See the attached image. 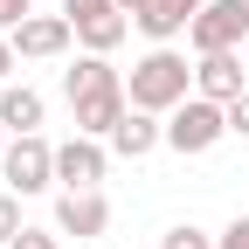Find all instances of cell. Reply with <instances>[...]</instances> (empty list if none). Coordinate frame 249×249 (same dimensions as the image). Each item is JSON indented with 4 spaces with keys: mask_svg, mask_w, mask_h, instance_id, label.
<instances>
[{
    "mask_svg": "<svg viewBox=\"0 0 249 249\" xmlns=\"http://www.w3.org/2000/svg\"><path fill=\"white\" fill-rule=\"evenodd\" d=\"M124 97H132V111L166 118L173 104H187V97H194V62H187L173 42H152V49L132 62V76H124Z\"/></svg>",
    "mask_w": 249,
    "mask_h": 249,
    "instance_id": "cell-1",
    "label": "cell"
},
{
    "mask_svg": "<svg viewBox=\"0 0 249 249\" xmlns=\"http://www.w3.org/2000/svg\"><path fill=\"white\" fill-rule=\"evenodd\" d=\"M229 139V104H214V97H187V104H173L166 111V145L180 152V160H194V152H214Z\"/></svg>",
    "mask_w": 249,
    "mask_h": 249,
    "instance_id": "cell-2",
    "label": "cell"
},
{
    "mask_svg": "<svg viewBox=\"0 0 249 249\" xmlns=\"http://www.w3.org/2000/svg\"><path fill=\"white\" fill-rule=\"evenodd\" d=\"M0 180H7V194H42V187H55V145H49L42 132L7 139V152H0Z\"/></svg>",
    "mask_w": 249,
    "mask_h": 249,
    "instance_id": "cell-3",
    "label": "cell"
},
{
    "mask_svg": "<svg viewBox=\"0 0 249 249\" xmlns=\"http://www.w3.org/2000/svg\"><path fill=\"white\" fill-rule=\"evenodd\" d=\"M62 14H70L83 55H111L124 35H132V14H124L118 0H62Z\"/></svg>",
    "mask_w": 249,
    "mask_h": 249,
    "instance_id": "cell-4",
    "label": "cell"
},
{
    "mask_svg": "<svg viewBox=\"0 0 249 249\" xmlns=\"http://www.w3.org/2000/svg\"><path fill=\"white\" fill-rule=\"evenodd\" d=\"M104 173H111V145L104 139H62L55 145V187L62 194H83V187H104Z\"/></svg>",
    "mask_w": 249,
    "mask_h": 249,
    "instance_id": "cell-5",
    "label": "cell"
},
{
    "mask_svg": "<svg viewBox=\"0 0 249 249\" xmlns=\"http://www.w3.org/2000/svg\"><path fill=\"white\" fill-rule=\"evenodd\" d=\"M249 35V7L242 0H208V7L187 21V42H194V55H222Z\"/></svg>",
    "mask_w": 249,
    "mask_h": 249,
    "instance_id": "cell-6",
    "label": "cell"
},
{
    "mask_svg": "<svg viewBox=\"0 0 249 249\" xmlns=\"http://www.w3.org/2000/svg\"><path fill=\"white\" fill-rule=\"evenodd\" d=\"M7 42H14V55H28V62H55V55H70L76 28H70V14H28Z\"/></svg>",
    "mask_w": 249,
    "mask_h": 249,
    "instance_id": "cell-7",
    "label": "cell"
},
{
    "mask_svg": "<svg viewBox=\"0 0 249 249\" xmlns=\"http://www.w3.org/2000/svg\"><path fill=\"white\" fill-rule=\"evenodd\" d=\"M55 229H62V235H83V242H90V235H104V229H111V201L97 194V187L62 194V201H55Z\"/></svg>",
    "mask_w": 249,
    "mask_h": 249,
    "instance_id": "cell-8",
    "label": "cell"
},
{
    "mask_svg": "<svg viewBox=\"0 0 249 249\" xmlns=\"http://www.w3.org/2000/svg\"><path fill=\"white\" fill-rule=\"evenodd\" d=\"M194 90H201V97H214V104H235L242 90H249V76H242V55H235V49H222V55H201V62H194Z\"/></svg>",
    "mask_w": 249,
    "mask_h": 249,
    "instance_id": "cell-9",
    "label": "cell"
},
{
    "mask_svg": "<svg viewBox=\"0 0 249 249\" xmlns=\"http://www.w3.org/2000/svg\"><path fill=\"white\" fill-rule=\"evenodd\" d=\"M118 160H145V152H160L166 145V118H152V111H124L118 118V132L104 139Z\"/></svg>",
    "mask_w": 249,
    "mask_h": 249,
    "instance_id": "cell-10",
    "label": "cell"
},
{
    "mask_svg": "<svg viewBox=\"0 0 249 249\" xmlns=\"http://www.w3.org/2000/svg\"><path fill=\"white\" fill-rule=\"evenodd\" d=\"M104 90H124V76L111 70V55H76L70 70H62V97H70V104L104 97Z\"/></svg>",
    "mask_w": 249,
    "mask_h": 249,
    "instance_id": "cell-11",
    "label": "cell"
},
{
    "mask_svg": "<svg viewBox=\"0 0 249 249\" xmlns=\"http://www.w3.org/2000/svg\"><path fill=\"white\" fill-rule=\"evenodd\" d=\"M42 118H49V104H42V90H28V83H0V124L21 139V132H42Z\"/></svg>",
    "mask_w": 249,
    "mask_h": 249,
    "instance_id": "cell-12",
    "label": "cell"
},
{
    "mask_svg": "<svg viewBox=\"0 0 249 249\" xmlns=\"http://www.w3.org/2000/svg\"><path fill=\"white\" fill-rule=\"evenodd\" d=\"M70 111H76V132H83V139H111L118 118L132 111V97H124V90H104V97H83V104H70Z\"/></svg>",
    "mask_w": 249,
    "mask_h": 249,
    "instance_id": "cell-13",
    "label": "cell"
},
{
    "mask_svg": "<svg viewBox=\"0 0 249 249\" xmlns=\"http://www.w3.org/2000/svg\"><path fill=\"white\" fill-rule=\"evenodd\" d=\"M160 249H214V235H208V229H194V222H180V229H166V235H160Z\"/></svg>",
    "mask_w": 249,
    "mask_h": 249,
    "instance_id": "cell-14",
    "label": "cell"
},
{
    "mask_svg": "<svg viewBox=\"0 0 249 249\" xmlns=\"http://www.w3.org/2000/svg\"><path fill=\"white\" fill-rule=\"evenodd\" d=\"M21 229H28V222H21V194H0V249H7Z\"/></svg>",
    "mask_w": 249,
    "mask_h": 249,
    "instance_id": "cell-15",
    "label": "cell"
},
{
    "mask_svg": "<svg viewBox=\"0 0 249 249\" xmlns=\"http://www.w3.org/2000/svg\"><path fill=\"white\" fill-rule=\"evenodd\" d=\"M55 235H62V229H21V235H14L7 249H62Z\"/></svg>",
    "mask_w": 249,
    "mask_h": 249,
    "instance_id": "cell-16",
    "label": "cell"
},
{
    "mask_svg": "<svg viewBox=\"0 0 249 249\" xmlns=\"http://www.w3.org/2000/svg\"><path fill=\"white\" fill-rule=\"evenodd\" d=\"M28 14H35V0H0V35H14Z\"/></svg>",
    "mask_w": 249,
    "mask_h": 249,
    "instance_id": "cell-17",
    "label": "cell"
},
{
    "mask_svg": "<svg viewBox=\"0 0 249 249\" xmlns=\"http://www.w3.org/2000/svg\"><path fill=\"white\" fill-rule=\"evenodd\" d=\"M214 249H249V214H235V222L214 235Z\"/></svg>",
    "mask_w": 249,
    "mask_h": 249,
    "instance_id": "cell-18",
    "label": "cell"
},
{
    "mask_svg": "<svg viewBox=\"0 0 249 249\" xmlns=\"http://www.w3.org/2000/svg\"><path fill=\"white\" fill-rule=\"evenodd\" d=\"M229 132H235V139H249V90L229 104Z\"/></svg>",
    "mask_w": 249,
    "mask_h": 249,
    "instance_id": "cell-19",
    "label": "cell"
},
{
    "mask_svg": "<svg viewBox=\"0 0 249 249\" xmlns=\"http://www.w3.org/2000/svg\"><path fill=\"white\" fill-rule=\"evenodd\" d=\"M118 7H124V14H132V21H145L152 7H160V0H118Z\"/></svg>",
    "mask_w": 249,
    "mask_h": 249,
    "instance_id": "cell-20",
    "label": "cell"
},
{
    "mask_svg": "<svg viewBox=\"0 0 249 249\" xmlns=\"http://www.w3.org/2000/svg\"><path fill=\"white\" fill-rule=\"evenodd\" d=\"M14 62H21V55H14V42L0 35V83H7V70H14Z\"/></svg>",
    "mask_w": 249,
    "mask_h": 249,
    "instance_id": "cell-21",
    "label": "cell"
},
{
    "mask_svg": "<svg viewBox=\"0 0 249 249\" xmlns=\"http://www.w3.org/2000/svg\"><path fill=\"white\" fill-rule=\"evenodd\" d=\"M7 139H14V132H7V124H0V152H7Z\"/></svg>",
    "mask_w": 249,
    "mask_h": 249,
    "instance_id": "cell-22",
    "label": "cell"
},
{
    "mask_svg": "<svg viewBox=\"0 0 249 249\" xmlns=\"http://www.w3.org/2000/svg\"><path fill=\"white\" fill-rule=\"evenodd\" d=\"M242 7H249V0H242Z\"/></svg>",
    "mask_w": 249,
    "mask_h": 249,
    "instance_id": "cell-23",
    "label": "cell"
}]
</instances>
